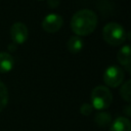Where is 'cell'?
<instances>
[{"label": "cell", "mask_w": 131, "mask_h": 131, "mask_svg": "<svg viewBox=\"0 0 131 131\" xmlns=\"http://www.w3.org/2000/svg\"><path fill=\"white\" fill-rule=\"evenodd\" d=\"M14 58L8 52H0V73L5 74L12 70Z\"/></svg>", "instance_id": "8"}, {"label": "cell", "mask_w": 131, "mask_h": 131, "mask_svg": "<svg viewBox=\"0 0 131 131\" xmlns=\"http://www.w3.org/2000/svg\"><path fill=\"white\" fill-rule=\"evenodd\" d=\"M8 102V91L5 84L0 81V112H2Z\"/></svg>", "instance_id": "12"}, {"label": "cell", "mask_w": 131, "mask_h": 131, "mask_svg": "<svg viewBox=\"0 0 131 131\" xmlns=\"http://www.w3.org/2000/svg\"><path fill=\"white\" fill-rule=\"evenodd\" d=\"M91 98V105L93 108H96L98 111H103L107 108L113 100V95L110 89L106 86H96L93 88L90 94Z\"/></svg>", "instance_id": "3"}, {"label": "cell", "mask_w": 131, "mask_h": 131, "mask_svg": "<svg viewBox=\"0 0 131 131\" xmlns=\"http://www.w3.org/2000/svg\"><path fill=\"white\" fill-rule=\"evenodd\" d=\"M93 111V106L91 105V103L85 102L80 106V113L84 116H89Z\"/></svg>", "instance_id": "14"}, {"label": "cell", "mask_w": 131, "mask_h": 131, "mask_svg": "<svg viewBox=\"0 0 131 131\" xmlns=\"http://www.w3.org/2000/svg\"><path fill=\"white\" fill-rule=\"evenodd\" d=\"M120 94L122 98L127 102L131 101V81L130 80H127L125 83H123L120 89Z\"/></svg>", "instance_id": "13"}, {"label": "cell", "mask_w": 131, "mask_h": 131, "mask_svg": "<svg viewBox=\"0 0 131 131\" xmlns=\"http://www.w3.org/2000/svg\"><path fill=\"white\" fill-rule=\"evenodd\" d=\"M97 26V15L90 9L77 11L71 19V29L77 36H87L94 32Z\"/></svg>", "instance_id": "1"}, {"label": "cell", "mask_w": 131, "mask_h": 131, "mask_svg": "<svg viewBox=\"0 0 131 131\" xmlns=\"http://www.w3.org/2000/svg\"><path fill=\"white\" fill-rule=\"evenodd\" d=\"M15 48H16V44H14V43L8 45V49H9V51H14Z\"/></svg>", "instance_id": "16"}, {"label": "cell", "mask_w": 131, "mask_h": 131, "mask_svg": "<svg viewBox=\"0 0 131 131\" xmlns=\"http://www.w3.org/2000/svg\"><path fill=\"white\" fill-rule=\"evenodd\" d=\"M83 40L80 38V36H72L67 42V47L71 53H78L83 48Z\"/></svg>", "instance_id": "9"}, {"label": "cell", "mask_w": 131, "mask_h": 131, "mask_svg": "<svg viewBox=\"0 0 131 131\" xmlns=\"http://www.w3.org/2000/svg\"><path fill=\"white\" fill-rule=\"evenodd\" d=\"M9 33H10V37H11L12 42L16 45L25 43L27 41L28 35H29L27 26L24 23H20V21L14 23L11 26Z\"/></svg>", "instance_id": "5"}, {"label": "cell", "mask_w": 131, "mask_h": 131, "mask_svg": "<svg viewBox=\"0 0 131 131\" xmlns=\"http://www.w3.org/2000/svg\"><path fill=\"white\" fill-rule=\"evenodd\" d=\"M124 113H125L127 116H130V115H131V110H130V105H129V104L124 107Z\"/></svg>", "instance_id": "15"}, {"label": "cell", "mask_w": 131, "mask_h": 131, "mask_svg": "<svg viewBox=\"0 0 131 131\" xmlns=\"http://www.w3.org/2000/svg\"><path fill=\"white\" fill-rule=\"evenodd\" d=\"M94 122L99 126V127H107L112 123V116L110 113L106 112H100L95 115L94 117Z\"/></svg>", "instance_id": "11"}, {"label": "cell", "mask_w": 131, "mask_h": 131, "mask_svg": "<svg viewBox=\"0 0 131 131\" xmlns=\"http://www.w3.org/2000/svg\"><path fill=\"white\" fill-rule=\"evenodd\" d=\"M62 24L63 19L59 14L50 13L42 20V29L47 33H55L61 28Z\"/></svg>", "instance_id": "6"}, {"label": "cell", "mask_w": 131, "mask_h": 131, "mask_svg": "<svg viewBox=\"0 0 131 131\" xmlns=\"http://www.w3.org/2000/svg\"><path fill=\"white\" fill-rule=\"evenodd\" d=\"M126 31L118 23H108L103 27L102 36L104 41L112 46H119L126 40Z\"/></svg>", "instance_id": "2"}, {"label": "cell", "mask_w": 131, "mask_h": 131, "mask_svg": "<svg viewBox=\"0 0 131 131\" xmlns=\"http://www.w3.org/2000/svg\"><path fill=\"white\" fill-rule=\"evenodd\" d=\"M124 78H125L124 71L118 66L108 67L103 74V81L105 85L112 88H116L120 86L123 83Z\"/></svg>", "instance_id": "4"}, {"label": "cell", "mask_w": 131, "mask_h": 131, "mask_svg": "<svg viewBox=\"0 0 131 131\" xmlns=\"http://www.w3.org/2000/svg\"><path fill=\"white\" fill-rule=\"evenodd\" d=\"M110 131H131L130 120L126 117H118L111 123Z\"/></svg>", "instance_id": "7"}, {"label": "cell", "mask_w": 131, "mask_h": 131, "mask_svg": "<svg viewBox=\"0 0 131 131\" xmlns=\"http://www.w3.org/2000/svg\"><path fill=\"white\" fill-rule=\"evenodd\" d=\"M117 58L118 61L126 67V66H130L131 63V56H130V46L129 45H124L122 48H120V50L117 53Z\"/></svg>", "instance_id": "10"}]
</instances>
